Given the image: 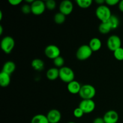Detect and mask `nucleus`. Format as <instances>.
<instances>
[{
  "label": "nucleus",
  "mask_w": 123,
  "mask_h": 123,
  "mask_svg": "<svg viewBox=\"0 0 123 123\" xmlns=\"http://www.w3.org/2000/svg\"><path fill=\"white\" fill-rule=\"evenodd\" d=\"M96 94V90L94 86L90 84L82 85L79 95L83 100L92 99Z\"/></svg>",
  "instance_id": "1"
},
{
  "label": "nucleus",
  "mask_w": 123,
  "mask_h": 123,
  "mask_svg": "<svg viewBox=\"0 0 123 123\" xmlns=\"http://www.w3.org/2000/svg\"><path fill=\"white\" fill-rule=\"evenodd\" d=\"M59 70V78L64 82L68 84L74 80V73L72 68L68 67H62Z\"/></svg>",
  "instance_id": "2"
},
{
  "label": "nucleus",
  "mask_w": 123,
  "mask_h": 123,
  "mask_svg": "<svg viewBox=\"0 0 123 123\" xmlns=\"http://www.w3.org/2000/svg\"><path fill=\"white\" fill-rule=\"evenodd\" d=\"M96 16L102 22H106L111 16V12L107 6L101 5L97 8L96 10Z\"/></svg>",
  "instance_id": "3"
},
{
  "label": "nucleus",
  "mask_w": 123,
  "mask_h": 123,
  "mask_svg": "<svg viewBox=\"0 0 123 123\" xmlns=\"http://www.w3.org/2000/svg\"><path fill=\"white\" fill-rule=\"evenodd\" d=\"M15 46V41L10 36H6L1 42V48L6 54H10Z\"/></svg>",
  "instance_id": "4"
},
{
  "label": "nucleus",
  "mask_w": 123,
  "mask_h": 123,
  "mask_svg": "<svg viewBox=\"0 0 123 123\" xmlns=\"http://www.w3.org/2000/svg\"><path fill=\"white\" fill-rule=\"evenodd\" d=\"M92 51L89 45L84 44L78 48L76 52V58L79 60L84 61L88 59L92 55Z\"/></svg>",
  "instance_id": "5"
},
{
  "label": "nucleus",
  "mask_w": 123,
  "mask_h": 123,
  "mask_svg": "<svg viewBox=\"0 0 123 123\" xmlns=\"http://www.w3.org/2000/svg\"><path fill=\"white\" fill-rule=\"evenodd\" d=\"M107 46L109 50L114 52L121 47V38L116 35L110 36L107 41Z\"/></svg>",
  "instance_id": "6"
},
{
  "label": "nucleus",
  "mask_w": 123,
  "mask_h": 123,
  "mask_svg": "<svg viewBox=\"0 0 123 123\" xmlns=\"http://www.w3.org/2000/svg\"><path fill=\"white\" fill-rule=\"evenodd\" d=\"M31 12L35 15L43 14L46 9L45 2L42 0H36L31 4Z\"/></svg>",
  "instance_id": "7"
},
{
  "label": "nucleus",
  "mask_w": 123,
  "mask_h": 123,
  "mask_svg": "<svg viewBox=\"0 0 123 123\" xmlns=\"http://www.w3.org/2000/svg\"><path fill=\"white\" fill-rule=\"evenodd\" d=\"M60 49L57 46L54 44H50L46 46L44 49V54L49 59L54 60L60 56Z\"/></svg>",
  "instance_id": "8"
},
{
  "label": "nucleus",
  "mask_w": 123,
  "mask_h": 123,
  "mask_svg": "<svg viewBox=\"0 0 123 123\" xmlns=\"http://www.w3.org/2000/svg\"><path fill=\"white\" fill-rule=\"evenodd\" d=\"M79 107L83 111L84 114H90L95 109L96 104L92 99L82 100L79 103Z\"/></svg>",
  "instance_id": "9"
},
{
  "label": "nucleus",
  "mask_w": 123,
  "mask_h": 123,
  "mask_svg": "<svg viewBox=\"0 0 123 123\" xmlns=\"http://www.w3.org/2000/svg\"><path fill=\"white\" fill-rule=\"evenodd\" d=\"M60 12L64 15H69L73 10V4L70 0L62 1L60 4Z\"/></svg>",
  "instance_id": "10"
},
{
  "label": "nucleus",
  "mask_w": 123,
  "mask_h": 123,
  "mask_svg": "<svg viewBox=\"0 0 123 123\" xmlns=\"http://www.w3.org/2000/svg\"><path fill=\"white\" fill-rule=\"evenodd\" d=\"M49 123H58L61 119V112L58 109H53L48 112L46 115Z\"/></svg>",
  "instance_id": "11"
},
{
  "label": "nucleus",
  "mask_w": 123,
  "mask_h": 123,
  "mask_svg": "<svg viewBox=\"0 0 123 123\" xmlns=\"http://www.w3.org/2000/svg\"><path fill=\"white\" fill-rule=\"evenodd\" d=\"M103 118L105 123H117L118 121L119 116L115 111L110 110L105 113Z\"/></svg>",
  "instance_id": "12"
},
{
  "label": "nucleus",
  "mask_w": 123,
  "mask_h": 123,
  "mask_svg": "<svg viewBox=\"0 0 123 123\" xmlns=\"http://www.w3.org/2000/svg\"><path fill=\"white\" fill-rule=\"evenodd\" d=\"M81 85L79 84V82L76 80H73L71 82L68 83L67 85V90L70 93L73 94H79L81 88Z\"/></svg>",
  "instance_id": "13"
},
{
  "label": "nucleus",
  "mask_w": 123,
  "mask_h": 123,
  "mask_svg": "<svg viewBox=\"0 0 123 123\" xmlns=\"http://www.w3.org/2000/svg\"><path fill=\"white\" fill-rule=\"evenodd\" d=\"M16 69V64L13 61H8L6 62L2 67V72H5L11 75V74L14 72Z\"/></svg>",
  "instance_id": "14"
},
{
  "label": "nucleus",
  "mask_w": 123,
  "mask_h": 123,
  "mask_svg": "<svg viewBox=\"0 0 123 123\" xmlns=\"http://www.w3.org/2000/svg\"><path fill=\"white\" fill-rule=\"evenodd\" d=\"M102 41L97 37L92 38L89 43V46L93 52L98 51L102 48Z\"/></svg>",
  "instance_id": "15"
},
{
  "label": "nucleus",
  "mask_w": 123,
  "mask_h": 123,
  "mask_svg": "<svg viewBox=\"0 0 123 123\" xmlns=\"http://www.w3.org/2000/svg\"><path fill=\"white\" fill-rule=\"evenodd\" d=\"M10 81V75L5 72H1L0 73V85L2 87H7Z\"/></svg>",
  "instance_id": "16"
},
{
  "label": "nucleus",
  "mask_w": 123,
  "mask_h": 123,
  "mask_svg": "<svg viewBox=\"0 0 123 123\" xmlns=\"http://www.w3.org/2000/svg\"><path fill=\"white\" fill-rule=\"evenodd\" d=\"M59 73L60 70L58 68L52 67L50 68L46 72V77L49 80H54L59 78Z\"/></svg>",
  "instance_id": "17"
},
{
  "label": "nucleus",
  "mask_w": 123,
  "mask_h": 123,
  "mask_svg": "<svg viewBox=\"0 0 123 123\" xmlns=\"http://www.w3.org/2000/svg\"><path fill=\"white\" fill-rule=\"evenodd\" d=\"M31 66L32 68L36 70L42 71L44 69V62L41 59L36 58L32 60L31 62Z\"/></svg>",
  "instance_id": "18"
},
{
  "label": "nucleus",
  "mask_w": 123,
  "mask_h": 123,
  "mask_svg": "<svg viewBox=\"0 0 123 123\" xmlns=\"http://www.w3.org/2000/svg\"><path fill=\"white\" fill-rule=\"evenodd\" d=\"M31 123H49L46 115L43 114H37L31 119Z\"/></svg>",
  "instance_id": "19"
},
{
  "label": "nucleus",
  "mask_w": 123,
  "mask_h": 123,
  "mask_svg": "<svg viewBox=\"0 0 123 123\" xmlns=\"http://www.w3.org/2000/svg\"><path fill=\"white\" fill-rule=\"evenodd\" d=\"M108 24L110 25L112 30H114L118 27L120 25V20L115 15H112L109 19L106 21Z\"/></svg>",
  "instance_id": "20"
},
{
  "label": "nucleus",
  "mask_w": 123,
  "mask_h": 123,
  "mask_svg": "<svg viewBox=\"0 0 123 123\" xmlns=\"http://www.w3.org/2000/svg\"><path fill=\"white\" fill-rule=\"evenodd\" d=\"M111 30L112 29L111 28L110 25L106 22L100 23V24L98 26V31L100 33L103 34L109 33Z\"/></svg>",
  "instance_id": "21"
},
{
  "label": "nucleus",
  "mask_w": 123,
  "mask_h": 123,
  "mask_svg": "<svg viewBox=\"0 0 123 123\" xmlns=\"http://www.w3.org/2000/svg\"><path fill=\"white\" fill-rule=\"evenodd\" d=\"M66 20V15L62 14L61 12L56 13L54 16V21L56 24L61 25Z\"/></svg>",
  "instance_id": "22"
},
{
  "label": "nucleus",
  "mask_w": 123,
  "mask_h": 123,
  "mask_svg": "<svg viewBox=\"0 0 123 123\" xmlns=\"http://www.w3.org/2000/svg\"><path fill=\"white\" fill-rule=\"evenodd\" d=\"M76 2L79 7L82 8H88L92 3V0H76Z\"/></svg>",
  "instance_id": "23"
},
{
  "label": "nucleus",
  "mask_w": 123,
  "mask_h": 123,
  "mask_svg": "<svg viewBox=\"0 0 123 123\" xmlns=\"http://www.w3.org/2000/svg\"><path fill=\"white\" fill-rule=\"evenodd\" d=\"M114 56L118 61L123 60V48H120L114 52Z\"/></svg>",
  "instance_id": "24"
},
{
  "label": "nucleus",
  "mask_w": 123,
  "mask_h": 123,
  "mask_svg": "<svg viewBox=\"0 0 123 123\" xmlns=\"http://www.w3.org/2000/svg\"><path fill=\"white\" fill-rule=\"evenodd\" d=\"M54 63L56 67L61 68V67H63V65L64 64V60L63 57H62L61 56H59L58 57L54 59Z\"/></svg>",
  "instance_id": "25"
},
{
  "label": "nucleus",
  "mask_w": 123,
  "mask_h": 123,
  "mask_svg": "<svg viewBox=\"0 0 123 123\" xmlns=\"http://www.w3.org/2000/svg\"><path fill=\"white\" fill-rule=\"evenodd\" d=\"M46 7L49 10H53L56 8V2L54 0H48L45 2Z\"/></svg>",
  "instance_id": "26"
},
{
  "label": "nucleus",
  "mask_w": 123,
  "mask_h": 123,
  "mask_svg": "<svg viewBox=\"0 0 123 123\" xmlns=\"http://www.w3.org/2000/svg\"><path fill=\"white\" fill-rule=\"evenodd\" d=\"M84 112L79 107L76 108L74 110V111H73V115H74V116L76 118H81L84 115Z\"/></svg>",
  "instance_id": "27"
},
{
  "label": "nucleus",
  "mask_w": 123,
  "mask_h": 123,
  "mask_svg": "<svg viewBox=\"0 0 123 123\" xmlns=\"http://www.w3.org/2000/svg\"><path fill=\"white\" fill-rule=\"evenodd\" d=\"M22 12L24 14H29L31 12V5L28 4H24L22 6Z\"/></svg>",
  "instance_id": "28"
},
{
  "label": "nucleus",
  "mask_w": 123,
  "mask_h": 123,
  "mask_svg": "<svg viewBox=\"0 0 123 123\" xmlns=\"http://www.w3.org/2000/svg\"><path fill=\"white\" fill-rule=\"evenodd\" d=\"M105 2L108 5V6H114L118 4H119L120 1H119V0H106Z\"/></svg>",
  "instance_id": "29"
},
{
  "label": "nucleus",
  "mask_w": 123,
  "mask_h": 123,
  "mask_svg": "<svg viewBox=\"0 0 123 123\" xmlns=\"http://www.w3.org/2000/svg\"><path fill=\"white\" fill-rule=\"evenodd\" d=\"M22 2V0H8V2L12 6H18Z\"/></svg>",
  "instance_id": "30"
},
{
  "label": "nucleus",
  "mask_w": 123,
  "mask_h": 123,
  "mask_svg": "<svg viewBox=\"0 0 123 123\" xmlns=\"http://www.w3.org/2000/svg\"><path fill=\"white\" fill-rule=\"evenodd\" d=\"M92 123H105V122L104 120H103V118L98 117L94 120Z\"/></svg>",
  "instance_id": "31"
},
{
  "label": "nucleus",
  "mask_w": 123,
  "mask_h": 123,
  "mask_svg": "<svg viewBox=\"0 0 123 123\" xmlns=\"http://www.w3.org/2000/svg\"><path fill=\"white\" fill-rule=\"evenodd\" d=\"M118 7L120 10L123 12V0H121V1H120L118 4Z\"/></svg>",
  "instance_id": "32"
},
{
  "label": "nucleus",
  "mask_w": 123,
  "mask_h": 123,
  "mask_svg": "<svg viewBox=\"0 0 123 123\" xmlns=\"http://www.w3.org/2000/svg\"><path fill=\"white\" fill-rule=\"evenodd\" d=\"M96 2L99 4L100 6H101V5H103L104 2H105V0H96Z\"/></svg>",
  "instance_id": "33"
},
{
  "label": "nucleus",
  "mask_w": 123,
  "mask_h": 123,
  "mask_svg": "<svg viewBox=\"0 0 123 123\" xmlns=\"http://www.w3.org/2000/svg\"><path fill=\"white\" fill-rule=\"evenodd\" d=\"M2 32H3V28L2 25H0V35H2Z\"/></svg>",
  "instance_id": "34"
},
{
  "label": "nucleus",
  "mask_w": 123,
  "mask_h": 123,
  "mask_svg": "<svg viewBox=\"0 0 123 123\" xmlns=\"http://www.w3.org/2000/svg\"><path fill=\"white\" fill-rule=\"evenodd\" d=\"M34 0H30V1H29V0H26V2H28V3H31V4L32 3V2H34Z\"/></svg>",
  "instance_id": "35"
},
{
  "label": "nucleus",
  "mask_w": 123,
  "mask_h": 123,
  "mask_svg": "<svg viewBox=\"0 0 123 123\" xmlns=\"http://www.w3.org/2000/svg\"><path fill=\"white\" fill-rule=\"evenodd\" d=\"M2 11L0 10V20H2Z\"/></svg>",
  "instance_id": "36"
},
{
  "label": "nucleus",
  "mask_w": 123,
  "mask_h": 123,
  "mask_svg": "<svg viewBox=\"0 0 123 123\" xmlns=\"http://www.w3.org/2000/svg\"><path fill=\"white\" fill-rule=\"evenodd\" d=\"M74 123V122H69V123Z\"/></svg>",
  "instance_id": "37"
}]
</instances>
